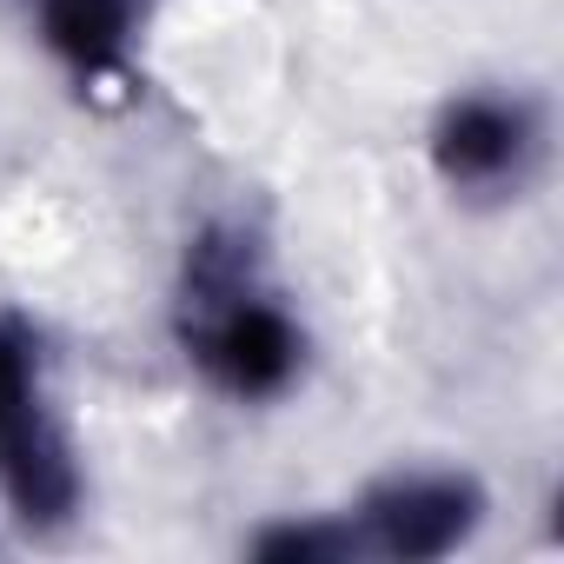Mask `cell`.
Wrapping results in <instances>:
<instances>
[{
  "mask_svg": "<svg viewBox=\"0 0 564 564\" xmlns=\"http://www.w3.org/2000/svg\"><path fill=\"white\" fill-rule=\"evenodd\" d=\"M0 485L21 518H61L74 505V465L67 445L47 432L34 399V359L14 333H0Z\"/></svg>",
  "mask_w": 564,
  "mask_h": 564,
  "instance_id": "6da1fadb",
  "label": "cell"
},
{
  "mask_svg": "<svg viewBox=\"0 0 564 564\" xmlns=\"http://www.w3.org/2000/svg\"><path fill=\"white\" fill-rule=\"evenodd\" d=\"M293 359H300L293 326L279 319L272 306H252V300L226 306V313L213 319V333H206V366H213V379H219L226 392H239V399L279 392V386L293 379Z\"/></svg>",
  "mask_w": 564,
  "mask_h": 564,
  "instance_id": "7a4b0ae2",
  "label": "cell"
},
{
  "mask_svg": "<svg viewBox=\"0 0 564 564\" xmlns=\"http://www.w3.org/2000/svg\"><path fill=\"white\" fill-rule=\"evenodd\" d=\"M465 524H471V491L445 485V478L399 485L372 505V531L392 557H438L465 538Z\"/></svg>",
  "mask_w": 564,
  "mask_h": 564,
  "instance_id": "3957f363",
  "label": "cell"
},
{
  "mask_svg": "<svg viewBox=\"0 0 564 564\" xmlns=\"http://www.w3.org/2000/svg\"><path fill=\"white\" fill-rule=\"evenodd\" d=\"M518 147H524L518 113H505V107H491V100H471V107H458V113L445 120V133H438V166H445V180H458V186H485V180L511 173Z\"/></svg>",
  "mask_w": 564,
  "mask_h": 564,
  "instance_id": "277c9868",
  "label": "cell"
},
{
  "mask_svg": "<svg viewBox=\"0 0 564 564\" xmlns=\"http://www.w3.org/2000/svg\"><path fill=\"white\" fill-rule=\"evenodd\" d=\"M133 0H47V41L74 67H107L127 41Z\"/></svg>",
  "mask_w": 564,
  "mask_h": 564,
  "instance_id": "5b68a950",
  "label": "cell"
}]
</instances>
